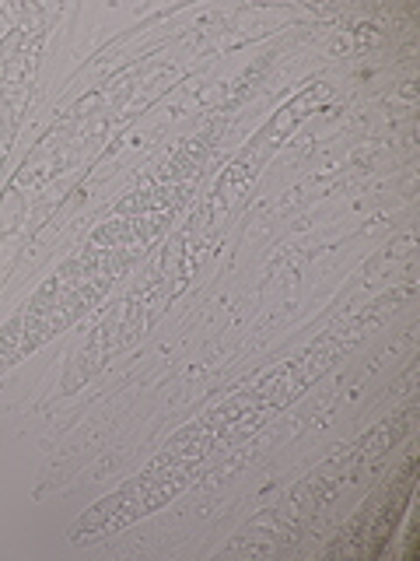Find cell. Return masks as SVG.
I'll return each instance as SVG.
<instances>
[{
    "label": "cell",
    "instance_id": "obj_1",
    "mask_svg": "<svg viewBox=\"0 0 420 561\" xmlns=\"http://www.w3.org/2000/svg\"><path fill=\"white\" fill-rule=\"evenodd\" d=\"M413 460H407V467H402V473H399V481L393 484V491H389V505L382 508V516H378V523L372 526V537H375V543L368 548L364 554H378L382 551V543L389 540V534L396 530V523H399V516L407 513V502H410V491H413Z\"/></svg>",
    "mask_w": 420,
    "mask_h": 561
},
{
    "label": "cell",
    "instance_id": "obj_2",
    "mask_svg": "<svg viewBox=\"0 0 420 561\" xmlns=\"http://www.w3.org/2000/svg\"><path fill=\"white\" fill-rule=\"evenodd\" d=\"M18 327H22V320H14L4 333H0V368L4 365H11V358H14V333H18Z\"/></svg>",
    "mask_w": 420,
    "mask_h": 561
}]
</instances>
